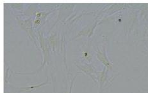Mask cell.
I'll use <instances>...</instances> for the list:
<instances>
[{
    "instance_id": "6da1fadb",
    "label": "cell",
    "mask_w": 148,
    "mask_h": 93,
    "mask_svg": "<svg viewBox=\"0 0 148 93\" xmlns=\"http://www.w3.org/2000/svg\"><path fill=\"white\" fill-rule=\"evenodd\" d=\"M38 42H39V44L40 46V49L42 51V54L44 55V59L43 62L42 63V65H41L40 67L38 68L36 71L34 73H16L17 75H35L37 74L38 73H39L40 71H42L44 69V66L46 65H48L49 62V46L48 44V42L44 38L43 36L42 32L41 31H38Z\"/></svg>"
},
{
    "instance_id": "3957f363",
    "label": "cell",
    "mask_w": 148,
    "mask_h": 93,
    "mask_svg": "<svg viewBox=\"0 0 148 93\" xmlns=\"http://www.w3.org/2000/svg\"><path fill=\"white\" fill-rule=\"evenodd\" d=\"M75 65L82 72L84 73L85 75H87L96 82V77L95 75H96L97 72L91 63H80L79 65L76 64Z\"/></svg>"
},
{
    "instance_id": "8992f818",
    "label": "cell",
    "mask_w": 148,
    "mask_h": 93,
    "mask_svg": "<svg viewBox=\"0 0 148 93\" xmlns=\"http://www.w3.org/2000/svg\"><path fill=\"white\" fill-rule=\"evenodd\" d=\"M77 77V75H75V77H74L73 78V80H71V85H70V88H69V90H67L66 92L65 93H72V89H73V84H74V82H75V80L76 79V78Z\"/></svg>"
},
{
    "instance_id": "7a4b0ae2",
    "label": "cell",
    "mask_w": 148,
    "mask_h": 93,
    "mask_svg": "<svg viewBox=\"0 0 148 93\" xmlns=\"http://www.w3.org/2000/svg\"><path fill=\"white\" fill-rule=\"evenodd\" d=\"M17 21L20 28L27 33L28 38L34 43V44L36 46V47H37V38L33 29L34 23L32 22V19L29 18L26 20H21L17 18Z\"/></svg>"
},
{
    "instance_id": "277c9868",
    "label": "cell",
    "mask_w": 148,
    "mask_h": 93,
    "mask_svg": "<svg viewBox=\"0 0 148 93\" xmlns=\"http://www.w3.org/2000/svg\"><path fill=\"white\" fill-rule=\"evenodd\" d=\"M92 52L90 51V48L88 46H85L82 49L80 54H79V59L80 63H91L92 60Z\"/></svg>"
},
{
    "instance_id": "5b68a950",
    "label": "cell",
    "mask_w": 148,
    "mask_h": 93,
    "mask_svg": "<svg viewBox=\"0 0 148 93\" xmlns=\"http://www.w3.org/2000/svg\"><path fill=\"white\" fill-rule=\"evenodd\" d=\"M50 84V82H48V80H46L45 82H44L40 84H35V85H32L28 87H24V88H19V92H30L32 91H35L37 89H38L41 88L45 85H47V84Z\"/></svg>"
}]
</instances>
